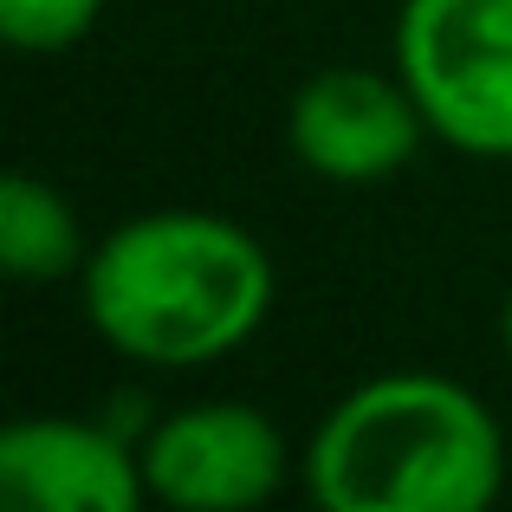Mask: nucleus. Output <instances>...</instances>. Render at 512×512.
I'll use <instances>...</instances> for the list:
<instances>
[{"mask_svg":"<svg viewBox=\"0 0 512 512\" xmlns=\"http://www.w3.org/2000/svg\"><path fill=\"white\" fill-rule=\"evenodd\" d=\"M85 318L111 350L195 370L240 350L273 312V260L240 221L156 208L104 234L85 260Z\"/></svg>","mask_w":512,"mask_h":512,"instance_id":"obj_1","label":"nucleus"},{"mask_svg":"<svg viewBox=\"0 0 512 512\" xmlns=\"http://www.w3.org/2000/svg\"><path fill=\"white\" fill-rule=\"evenodd\" d=\"M305 487L325 512H487L506 487V435L448 376H370L325 409Z\"/></svg>","mask_w":512,"mask_h":512,"instance_id":"obj_2","label":"nucleus"},{"mask_svg":"<svg viewBox=\"0 0 512 512\" xmlns=\"http://www.w3.org/2000/svg\"><path fill=\"white\" fill-rule=\"evenodd\" d=\"M396 72L441 143L512 163V0H402Z\"/></svg>","mask_w":512,"mask_h":512,"instance_id":"obj_3","label":"nucleus"},{"mask_svg":"<svg viewBox=\"0 0 512 512\" xmlns=\"http://www.w3.org/2000/svg\"><path fill=\"white\" fill-rule=\"evenodd\" d=\"M143 480L175 512H240L279 493L286 441L253 402H195L137 441Z\"/></svg>","mask_w":512,"mask_h":512,"instance_id":"obj_4","label":"nucleus"},{"mask_svg":"<svg viewBox=\"0 0 512 512\" xmlns=\"http://www.w3.org/2000/svg\"><path fill=\"white\" fill-rule=\"evenodd\" d=\"M422 137H435L415 104V91L363 65H331L292 91L286 111V143L312 175L325 182H383L409 169Z\"/></svg>","mask_w":512,"mask_h":512,"instance_id":"obj_5","label":"nucleus"},{"mask_svg":"<svg viewBox=\"0 0 512 512\" xmlns=\"http://www.w3.org/2000/svg\"><path fill=\"white\" fill-rule=\"evenodd\" d=\"M0 493L33 512H137L150 480L117 428L26 415L0 435Z\"/></svg>","mask_w":512,"mask_h":512,"instance_id":"obj_6","label":"nucleus"},{"mask_svg":"<svg viewBox=\"0 0 512 512\" xmlns=\"http://www.w3.org/2000/svg\"><path fill=\"white\" fill-rule=\"evenodd\" d=\"M91 247L72 201L39 175H7L0 182V266L13 279H65L85 273Z\"/></svg>","mask_w":512,"mask_h":512,"instance_id":"obj_7","label":"nucleus"},{"mask_svg":"<svg viewBox=\"0 0 512 512\" xmlns=\"http://www.w3.org/2000/svg\"><path fill=\"white\" fill-rule=\"evenodd\" d=\"M104 0H0V33L20 52H65L98 26Z\"/></svg>","mask_w":512,"mask_h":512,"instance_id":"obj_8","label":"nucleus"},{"mask_svg":"<svg viewBox=\"0 0 512 512\" xmlns=\"http://www.w3.org/2000/svg\"><path fill=\"white\" fill-rule=\"evenodd\" d=\"M500 344H506V357H512V292H506V305H500Z\"/></svg>","mask_w":512,"mask_h":512,"instance_id":"obj_9","label":"nucleus"}]
</instances>
